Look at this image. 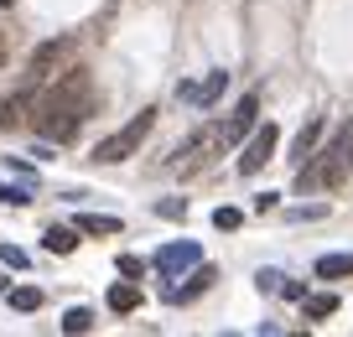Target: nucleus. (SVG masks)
<instances>
[{
	"label": "nucleus",
	"instance_id": "17",
	"mask_svg": "<svg viewBox=\"0 0 353 337\" xmlns=\"http://www.w3.org/2000/svg\"><path fill=\"white\" fill-rule=\"evenodd\" d=\"M94 327V312L88 306H73V312H63V332H88Z\"/></svg>",
	"mask_w": 353,
	"mask_h": 337
},
{
	"label": "nucleus",
	"instance_id": "5",
	"mask_svg": "<svg viewBox=\"0 0 353 337\" xmlns=\"http://www.w3.org/2000/svg\"><path fill=\"white\" fill-rule=\"evenodd\" d=\"M322 130H327V120H322V114H317V120H307V125L296 130V141H291V166H296V172L312 161V156H317V141H322Z\"/></svg>",
	"mask_w": 353,
	"mask_h": 337
},
{
	"label": "nucleus",
	"instance_id": "13",
	"mask_svg": "<svg viewBox=\"0 0 353 337\" xmlns=\"http://www.w3.org/2000/svg\"><path fill=\"white\" fill-rule=\"evenodd\" d=\"M208 285H213V265H198V275H192L188 285H176V291H166V296H172V301H192V296L208 291Z\"/></svg>",
	"mask_w": 353,
	"mask_h": 337
},
{
	"label": "nucleus",
	"instance_id": "25",
	"mask_svg": "<svg viewBox=\"0 0 353 337\" xmlns=\"http://www.w3.org/2000/svg\"><path fill=\"white\" fill-rule=\"evenodd\" d=\"M6 161H11V172H16V176H21V182H32V176H37V172H32V166H26V161H16V156H6Z\"/></svg>",
	"mask_w": 353,
	"mask_h": 337
},
{
	"label": "nucleus",
	"instance_id": "23",
	"mask_svg": "<svg viewBox=\"0 0 353 337\" xmlns=\"http://www.w3.org/2000/svg\"><path fill=\"white\" fill-rule=\"evenodd\" d=\"M145 260H135V254H120V275H141Z\"/></svg>",
	"mask_w": 353,
	"mask_h": 337
},
{
	"label": "nucleus",
	"instance_id": "14",
	"mask_svg": "<svg viewBox=\"0 0 353 337\" xmlns=\"http://www.w3.org/2000/svg\"><path fill=\"white\" fill-rule=\"evenodd\" d=\"M78 229H83V234H120L125 223L110 218V213H78Z\"/></svg>",
	"mask_w": 353,
	"mask_h": 337
},
{
	"label": "nucleus",
	"instance_id": "19",
	"mask_svg": "<svg viewBox=\"0 0 353 337\" xmlns=\"http://www.w3.org/2000/svg\"><path fill=\"white\" fill-rule=\"evenodd\" d=\"M0 203H6V207H26L32 192H26V187H0Z\"/></svg>",
	"mask_w": 353,
	"mask_h": 337
},
{
	"label": "nucleus",
	"instance_id": "10",
	"mask_svg": "<svg viewBox=\"0 0 353 337\" xmlns=\"http://www.w3.org/2000/svg\"><path fill=\"white\" fill-rule=\"evenodd\" d=\"M78 234H83L78 223H73V229H68V223H52V229L42 234V244H47L52 254H73V249H78Z\"/></svg>",
	"mask_w": 353,
	"mask_h": 337
},
{
	"label": "nucleus",
	"instance_id": "1",
	"mask_svg": "<svg viewBox=\"0 0 353 337\" xmlns=\"http://www.w3.org/2000/svg\"><path fill=\"white\" fill-rule=\"evenodd\" d=\"M88 104H94V78H88V68H68L42 94V104H37V120H32L37 135H42V141H68V135L83 125Z\"/></svg>",
	"mask_w": 353,
	"mask_h": 337
},
{
	"label": "nucleus",
	"instance_id": "16",
	"mask_svg": "<svg viewBox=\"0 0 353 337\" xmlns=\"http://www.w3.org/2000/svg\"><path fill=\"white\" fill-rule=\"evenodd\" d=\"M11 306H16V312H37V306H42V291H37V285H16Z\"/></svg>",
	"mask_w": 353,
	"mask_h": 337
},
{
	"label": "nucleus",
	"instance_id": "24",
	"mask_svg": "<svg viewBox=\"0 0 353 337\" xmlns=\"http://www.w3.org/2000/svg\"><path fill=\"white\" fill-rule=\"evenodd\" d=\"M260 291H281V275L276 270H260Z\"/></svg>",
	"mask_w": 353,
	"mask_h": 337
},
{
	"label": "nucleus",
	"instance_id": "20",
	"mask_svg": "<svg viewBox=\"0 0 353 337\" xmlns=\"http://www.w3.org/2000/svg\"><path fill=\"white\" fill-rule=\"evenodd\" d=\"M0 265H16V270H26V249H16V244H0Z\"/></svg>",
	"mask_w": 353,
	"mask_h": 337
},
{
	"label": "nucleus",
	"instance_id": "15",
	"mask_svg": "<svg viewBox=\"0 0 353 337\" xmlns=\"http://www.w3.org/2000/svg\"><path fill=\"white\" fill-rule=\"evenodd\" d=\"M301 306H307V322H322V316H332V312H338V296H332V291H322V296H307Z\"/></svg>",
	"mask_w": 353,
	"mask_h": 337
},
{
	"label": "nucleus",
	"instance_id": "12",
	"mask_svg": "<svg viewBox=\"0 0 353 337\" xmlns=\"http://www.w3.org/2000/svg\"><path fill=\"white\" fill-rule=\"evenodd\" d=\"M353 275V254H322L317 260V280H343Z\"/></svg>",
	"mask_w": 353,
	"mask_h": 337
},
{
	"label": "nucleus",
	"instance_id": "8",
	"mask_svg": "<svg viewBox=\"0 0 353 337\" xmlns=\"http://www.w3.org/2000/svg\"><path fill=\"white\" fill-rule=\"evenodd\" d=\"M32 88L37 83H21L11 99H0V130H11V125H21V114H26V104H32Z\"/></svg>",
	"mask_w": 353,
	"mask_h": 337
},
{
	"label": "nucleus",
	"instance_id": "22",
	"mask_svg": "<svg viewBox=\"0 0 353 337\" xmlns=\"http://www.w3.org/2000/svg\"><path fill=\"white\" fill-rule=\"evenodd\" d=\"M281 291H286V301H307V285L301 280H281Z\"/></svg>",
	"mask_w": 353,
	"mask_h": 337
},
{
	"label": "nucleus",
	"instance_id": "4",
	"mask_svg": "<svg viewBox=\"0 0 353 337\" xmlns=\"http://www.w3.org/2000/svg\"><path fill=\"white\" fill-rule=\"evenodd\" d=\"M151 265H156L161 275H176V270H188V265H203V249H198L192 239H182V244H161Z\"/></svg>",
	"mask_w": 353,
	"mask_h": 337
},
{
	"label": "nucleus",
	"instance_id": "26",
	"mask_svg": "<svg viewBox=\"0 0 353 337\" xmlns=\"http://www.w3.org/2000/svg\"><path fill=\"white\" fill-rule=\"evenodd\" d=\"M0 6H11V0H0Z\"/></svg>",
	"mask_w": 353,
	"mask_h": 337
},
{
	"label": "nucleus",
	"instance_id": "3",
	"mask_svg": "<svg viewBox=\"0 0 353 337\" xmlns=\"http://www.w3.org/2000/svg\"><path fill=\"white\" fill-rule=\"evenodd\" d=\"M276 141H281L276 125H254V130H250V145H244V156H239V176L265 172V161L276 156Z\"/></svg>",
	"mask_w": 353,
	"mask_h": 337
},
{
	"label": "nucleus",
	"instance_id": "21",
	"mask_svg": "<svg viewBox=\"0 0 353 337\" xmlns=\"http://www.w3.org/2000/svg\"><path fill=\"white\" fill-rule=\"evenodd\" d=\"M156 213H161V218H182V213H188V203H176V197H166V203H156Z\"/></svg>",
	"mask_w": 353,
	"mask_h": 337
},
{
	"label": "nucleus",
	"instance_id": "6",
	"mask_svg": "<svg viewBox=\"0 0 353 337\" xmlns=\"http://www.w3.org/2000/svg\"><path fill=\"white\" fill-rule=\"evenodd\" d=\"M254 114H260V99H254V94H244L239 104H234L229 125H223V135H229V145H234V141H244V135L254 130Z\"/></svg>",
	"mask_w": 353,
	"mask_h": 337
},
{
	"label": "nucleus",
	"instance_id": "11",
	"mask_svg": "<svg viewBox=\"0 0 353 337\" xmlns=\"http://www.w3.org/2000/svg\"><path fill=\"white\" fill-rule=\"evenodd\" d=\"M135 306H141V285H135V280L110 285V312H135Z\"/></svg>",
	"mask_w": 353,
	"mask_h": 337
},
{
	"label": "nucleus",
	"instance_id": "18",
	"mask_svg": "<svg viewBox=\"0 0 353 337\" xmlns=\"http://www.w3.org/2000/svg\"><path fill=\"white\" fill-rule=\"evenodd\" d=\"M244 223V213L239 207H213V229H223V234H234Z\"/></svg>",
	"mask_w": 353,
	"mask_h": 337
},
{
	"label": "nucleus",
	"instance_id": "9",
	"mask_svg": "<svg viewBox=\"0 0 353 337\" xmlns=\"http://www.w3.org/2000/svg\"><path fill=\"white\" fill-rule=\"evenodd\" d=\"M63 47H68V42H42V47H37V52H32V68H26V83H42L47 68L63 57Z\"/></svg>",
	"mask_w": 353,
	"mask_h": 337
},
{
	"label": "nucleus",
	"instance_id": "2",
	"mask_svg": "<svg viewBox=\"0 0 353 337\" xmlns=\"http://www.w3.org/2000/svg\"><path fill=\"white\" fill-rule=\"evenodd\" d=\"M151 130H156V109H141V114H130V120H125L114 135H104V141L94 145V161H99V166H120V161H130Z\"/></svg>",
	"mask_w": 353,
	"mask_h": 337
},
{
	"label": "nucleus",
	"instance_id": "7",
	"mask_svg": "<svg viewBox=\"0 0 353 337\" xmlns=\"http://www.w3.org/2000/svg\"><path fill=\"white\" fill-rule=\"evenodd\" d=\"M223 83H229V73H223V68H219V73H208V78H203V83H182V88H176V94L188 99V104H203V109H208L213 99L223 94Z\"/></svg>",
	"mask_w": 353,
	"mask_h": 337
}]
</instances>
